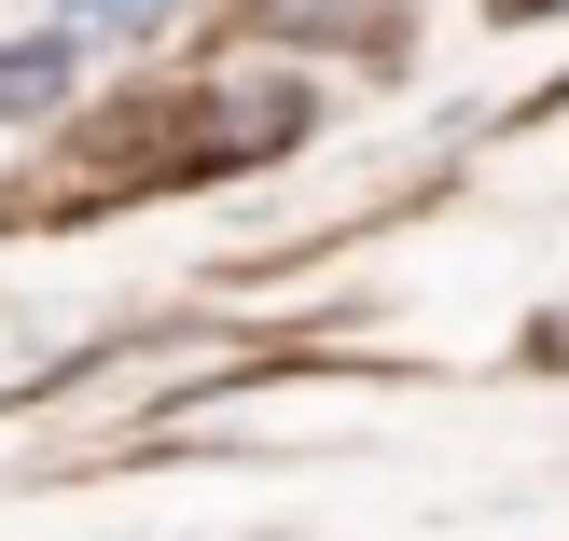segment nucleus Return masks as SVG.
<instances>
[{"label":"nucleus","mask_w":569,"mask_h":541,"mask_svg":"<svg viewBox=\"0 0 569 541\" xmlns=\"http://www.w3.org/2000/svg\"><path fill=\"white\" fill-rule=\"evenodd\" d=\"M70 70H83V42H56V28H42V42H14V56H0V126L56 111V98H70Z\"/></svg>","instance_id":"1"},{"label":"nucleus","mask_w":569,"mask_h":541,"mask_svg":"<svg viewBox=\"0 0 569 541\" xmlns=\"http://www.w3.org/2000/svg\"><path fill=\"white\" fill-rule=\"evenodd\" d=\"M83 14H153V0H83Z\"/></svg>","instance_id":"3"},{"label":"nucleus","mask_w":569,"mask_h":541,"mask_svg":"<svg viewBox=\"0 0 569 541\" xmlns=\"http://www.w3.org/2000/svg\"><path fill=\"white\" fill-rule=\"evenodd\" d=\"M264 14H292V28H361L376 0H264Z\"/></svg>","instance_id":"2"}]
</instances>
